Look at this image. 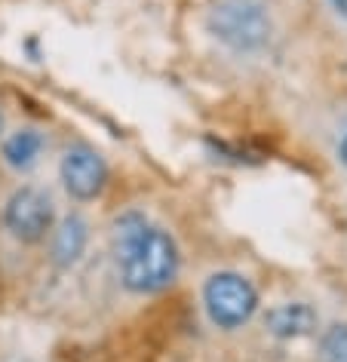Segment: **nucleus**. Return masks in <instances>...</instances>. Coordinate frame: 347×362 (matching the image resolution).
<instances>
[{
  "mask_svg": "<svg viewBox=\"0 0 347 362\" xmlns=\"http://www.w3.org/2000/svg\"><path fill=\"white\" fill-rule=\"evenodd\" d=\"M52 200L38 187H22L10 197L4 209V224L16 240L22 243H38L47 237V230H52Z\"/></svg>",
  "mask_w": 347,
  "mask_h": 362,
  "instance_id": "20e7f679",
  "label": "nucleus"
},
{
  "mask_svg": "<svg viewBox=\"0 0 347 362\" xmlns=\"http://www.w3.org/2000/svg\"><path fill=\"white\" fill-rule=\"evenodd\" d=\"M338 160L347 166V132H344V139H341V144H338Z\"/></svg>",
  "mask_w": 347,
  "mask_h": 362,
  "instance_id": "9b49d317",
  "label": "nucleus"
},
{
  "mask_svg": "<svg viewBox=\"0 0 347 362\" xmlns=\"http://www.w3.org/2000/svg\"><path fill=\"white\" fill-rule=\"evenodd\" d=\"M206 316L218 329H243L258 310V292L243 274L234 270H218L203 286Z\"/></svg>",
  "mask_w": 347,
  "mask_h": 362,
  "instance_id": "7ed1b4c3",
  "label": "nucleus"
},
{
  "mask_svg": "<svg viewBox=\"0 0 347 362\" xmlns=\"http://www.w3.org/2000/svg\"><path fill=\"white\" fill-rule=\"evenodd\" d=\"M323 359L347 362V322H338L323 334Z\"/></svg>",
  "mask_w": 347,
  "mask_h": 362,
  "instance_id": "1a4fd4ad",
  "label": "nucleus"
},
{
  "mask_svg": "<svg viewBox=\"0 0 347 362\" xmlns=\"http://www.w3.org/2000/svg\"><path fill=\"white\" fill-rule=\"evenodd\" d=\"M268 329L277 338H305L317 329V313L314 307L301 304V301H289V304H277L273 310H268Z\"/></svg>",
  "mask_w": 347,
  "mask_h": 362,
  "instance_id": "423d86ee",
  "label": "nucleus"
},
{
  "mask_svg": "<svg viewBox=\"0 0 347 362\" xmlns=\"http://www.w3.org/2000/svg\"><path fill=\"white\" fill-rule=\"evenodd\" d=\"M329 4H332V10L347 22V0H329Z\"/></svg>",
  "mask_w": 347,
  "mask_h": 362,
  "instance_id": "9d476101",
  "label": "nucleus"
},
{
  "mask_svg": "<svg viewBox=\"0 0 347 362\" xmlns=\"http://www.w3.org/2000/svg\"><path fill=\"white\" fill-rule=\"evenodd\" d=\"M0 129H4V117H0Z\"/></svg>",
  "mask_w": 347,
  "mask_h": 362,
  "instance_id": "f8f14e48",
  "label": "nucleus"
},
{
  "mask_svg": "<svg viewBox=\"0 0 347 362\" xmlns=\"http://www.w3.org/2000/svg\"><path fill=\"white\" fill-rule=\"evenodd\" d=\"M59 172H62V185L74 200H96L108 185V166L102 153L86 148V144L68 148Z\"/></svg>",
  "mask_w": 347,
  "mask_h": 362,
  "instance_id": "39448f33",
  "label": "nucleus"
},
{
  "mask_svg": "<svg viewBox=\"0 0 347 362\" xmlns=\"http://www.w3.org/2000/svg\"><path fill=\"white\" fill-rule=\"evenodd\" d=\"M209 31L234 52H255L271 40V13L261 0H218Z\"/></svg>",
  "mask_w": 347,
  "mask_h": 362,
  "instance_id": "f03ea898",
  "label": "nucleus"
},
{
  "mask_svg": "<svg viewBox=\"0 0 347 362\" xmlns=\"http://www.w3.org/2000/svg\"><path fill=\"white\" fill-rule=\"evenodd\" d=\"M114 249L120 279L130 292L154 295L166 288L178 274V246L163 228L142 215H123L114 224Z\"/></svg>",
  "mask_w": 347,
  "mask_h": 362,
  "instance_id": "f257e3e1",
  "label": "nucleus"
},
{
  "mask_svg": "<svg viewBox=\"0 0 347 362\" xmlns=\"http://www.w3.org/2000/svg\"><path fill=\"white\" fill-rule=\"evenodd\" d=\"M40 148H43L40 132H34V129H19V132H13L10 139L4 141V160L10 163L13 169H28L31 163L38 160Z\"/></svg>",
  "mask_w": 347,
  "mask_h": 362,
  "instance_id": "6e6552de",
  "label": "nucleus"
},
{
  "mask_svg": "<svg viewBox=\"0 0 347 362\" xmlns=\"http://www.w3.org/2000/svg\"><path fill=\"white\" fill-rule=\"evenodd\" d=\"M86 243H89V224L80 218V215H68V218L59 224L56 240H52V258H56V264L71 267L74 261H80Z\"/></svg>",
  "mask_w": 347,
  "mask_h": 362,
  "instance_id": "0eeeda50",
  "label": "nucleus"
}]
</instances>
